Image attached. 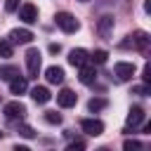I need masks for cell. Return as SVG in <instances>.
I'll return each instance as SVG.
<instances>
[{
  "label": "cell",
  "mask_w": 151,
  "mask_h": 151,
  "mask_svg": "<svg viewBox=\"0 0 151 151\" xmlns=\"http://www.w3.org/2000/svg\"><path fill=\"white\" fill-rule=\"evenodd\" d=\"M9 83V92L12 94H24L26 90H28V80L24 78V76H14L12 80H7Z\"/></svg>",
  "instance_id": "cell-14"
},
{
  "label": "cell",
  "mask_w": 151,
  "mask_h": 151,
  "mask_svg": "<svg viewBox=\"0 0 151 151\" xmlns=\"http://www.w3.org/2000/svg\"><path fill=\"white\" fill-rule=\"evenodd\" d=\"M80 127H83V132L90 134V137H99V134L104 132V123H101L99 118H85V120L80 123Z\"/></svg>",
  "instance_id": "cell-5"
},
{
  "label": "cell",
  "mask_w": 151,
  "mask_h": 151,
  "mask_svg": "<svg viewBox=\"0 0 151 151\" xmlns=\"http://www.w3.org/2000/svg\"><path fill=\"white\" fill-rule=\"evenodd\" d=\"M80 2H90V0H80Z\"/></svg>",
  "instance_id": "cell-30"
},
{
  "label": "cell",
  "mask_w": 151,
  "mask_h": 151,
  "mask_svg": "<svg viewBox=\"0 0 151 151\" xmlns=\"http://www.w3.org/2000/svg\"><path fill=\"white\" fill-rule=\"evenodd\" d=\"M106 59H109V52L106 50H94L90 54V61L92 64H106Z\"/></svg>",
  "instance_id": "cell-18"
},
{
  "label": "cell",
  "mask_w": 151,
  "mask_h": 151,
  "mask_svg": "<svg viewBox=\"0 0 151 151\" xmlns=\"http://www.w3.org/2000/svg\"><path fill=\"white\" fill-rule=\"evenodd\" d=\"M144 12H151V0H146V2H144Z\"/></svg>",
  "instance_id": "cell-29"
},
{
  "label": "cell",
  "mask_w": 151,
  "mask_h": 151,
  "mask_svg": "<svg viewBox=\"0 0 151 151\" xmlns=\"http://www.w3.org/2000/svg\"><path fill=\"white\" fill-rule=\"evenodd\" d=\"M132 92H134V94H139V97L151 94V90H149V85H146V83H144V85H134V87H132Z\"/></svg>",
  "instance_id": "cell-24"
},
{
  "label": "cell",
  "mask_w": 151,
  "mask_h": 151,
  "mask_svg": "<svg viewBox=\"0 0 151 151\" xmlns=\"http://www.w3.org/2000/svg\"><path fill=\"white\" fill-rule=\"evenodd\" d=\"M142 120H144V109L142 106H132L130 113H127V125L137 127V125H142Z\"/></svg>",
  "instance_id": "cell-16"
},
{
  "label": "cell",
  "mask_w": 151,
  "mask_h": 151,
  "mask_svg": "<svg viewBox=\"0 0 151 151\" xmlns=\"http://www.w3.org/2000/svg\"><path fill=\"white\" fill-rule=\"evenodd\" d=\"M45 120H47L50 125H59V123H61V116H59L57 111H45Z\"/></svg>",
  "instance_id": "cell-21"
},
{
  "label": "cell",
  "mask_w": 151,
  "mask_h": 151,
  "mask_svg": "<svg viewBox=\"0 0 151 151\" xmlns=\"http://www.w3.org/2000/svg\"><path fill=\"white\" fill-rule=\"evenodd\" d=\"M142 78H144V83H146V85L151 83V66H149V64H144V71H142Z\"/></svg>",
  "instance_id": "cell-25"
},
{
  "label": "cell",
  "mask_w": 151,
  "mask_h": 151,
  "mask_svg": "<svg viewBox=\"0 0 151 151\" xmlns=\"http://www.w3.org/2000/svg\"><path fill=\"white\" fill-rule=\"evenodd\" d=\"M26 71H28V78H38V73H40V66H42V57H40V52L35 50V47H31V50H26Z\"/></svg>",
  "instance_id": "cell-2"
},
{
  "label": "cell",
  "mask_w": 151,
  "mask_h": 151,
  "mask_svg": "<svg viewBox=\"0 0 151 151\" xmlns=\"http://www.w3.org/2000/svg\"><path fill=\"white\" fill-rule=\"evenodd\" d=\"M2 113H5V118L7 120H24V116H26V106L21 104V101H9V104H5V109H2Z\"/></svg>",
  "instance_id": "cell-4"
},
{
  "label": "cell",
  "mask_w": 151,
  "mask_h": 151,
  "mask_svg": "<svg viewBox=\"0 0 151 151\" xmlns=\"http://www.w3.org/2000/svg\"><path fill=\"white\" fill-rule=\"evenodd\" d=\"M17 7H19V0H5V9L7 12H14Z\"/></svg>",
  "instance_id": "cell-26"
},
{
  "label": "cell",
  "mask_w": 151,
  "mask_h": 151,
  "mask_svg": "<svg viewBox=\"0 0 151 151\" xmlns=\"http://www.w3.org/2000/svg\"><path fill=\"white\" fill-rule=\"evenodd\" d=\"M123 149H125V151H139V149H142V142H137V139H125V142H123Z\"/></svg>",
  "instance_id": "cell-22"
},
{
  "label": "cell",
  "mask_w": 151,
  "mask_h": 151,
  "mask_svg": "<svg viewBox=\"0 0 151 151\" xmlns=\"http://www.w3.org/2000/svg\"><path fill=\"white\" fill-rule=\"evenodd\" d=\"M0 57L2 59H9L12 57V42L7 38H0Z\"/></svg>",
  "instance_id": "cell-20"
},
{
  "label": "cell",
  "mask_w": 151,
  "mask_h": 151,
  "mask_svg": "<svg viewBox=\"0 0 151 151\" xmlns=\"http://www.w3.org/2000/svg\"><path fill=\"white\" fill-rule=\"evenodd\" d=\"M0 137H2V132H0Z\"/></svg>",
  "instance_id": "cell-31"
},
{
  "label": "cell",
  "mask_w": 151,
  "mask_h": 151,
  "mask_svg": "<svg viewBox=\"0 0 151 151\" xmlns=\"http://www.w3.org/2000/svg\"><path fill=\"white\" fill-rule=\"evenodd\" d=\"M31 97H33L35 104H47V101L52 99V94H50V90H47L45 85H35V87L31 90Z\"/></svg>",
  "instance_id": "cell-15"
},
{
  "label": "cell",
  "mask_w": 151,
  "mask_h": 151,
  "mask_svg": "<svg viewBox=\"0 0 151 151\" xmlns=\"http://www.w3.org/2000/svg\"><path fill=\"white\" fill-rule=\"evenodd\" d=\"M76 101H78V94L73 92V90H61L59 94H57V104L61 106V109H71V106H76Z\"/></svg>",
  "instance_id": "cell-10"
},
{
  "label": "cell",
  "mask_w": 151,
  "mask_h": 151,
  "mask_svg": "<svg viewBox=\"0 0 151 151\" xmlns=\"http://www.w3.org/2000/svg\"><path fill=\"white\" fill-rule=\"evenodd\" d=\"M113 73H116L118 80H130V78L134 76V64H130V61H118V64L113 66Z\"/></svg>",
  "instance_id": "cell-8"
},
{
  "label": "cell",
  "mask_w": 151,
  "mask_h": 151,
  "mask_svg": "<svg viewBox=\"0 0 151 151\" xmlns=\"http://www.w3.org/2000/svg\"><path fill=\"white\" fill-rule=\"evenodd\" d=\"M59 50H61V45H57V42H52V45H50V52H54V54H57Z\"/></svg>",
  "instance_id": "cell-28"
},
{
  "label": "cell",
  "mask_w": 151,
  "mask_h": 151,
  "mask_svg": "<svg viewBox=\"0 0 151 151\" xmlns=\"http://www.w3.org/2000/svg\"><path fill=\"white\" fill-rule=\"evenodd\" d=\"M78 80H80L83 85H92V83L97 80V71H94V66L83 64V66H80V76H78Z\"/></svg>",
  "instance_id": "cell-13"
},
{
  "label": "cell",
  "mask_w": 151,
  "mask_h": 151,
  "mask_svg": "<svg viewBox=\"0 0 151 151\" xmlns=\"http://www.w3.org/2000/svg\"><path fill=\"white\" fill-rule=\"evenodd\" d=\"M19 19H21L24 24H35V21H38V7H35L33 2H24V5L19 7Z\"/></svg>",
  "instance_id": "cell-6"
},
{
  "label": "cell",
  "mask_w": 151,
  "mask_h": 151,
  "mask_svg": "<svg viewBox=\"0 0 151 151\" xmlns=\"http://www.w3.org/2000/svg\"><path fill=\"white\" fill-rule=\"evenodd\" d=\"M12 45H28L31 40H33V33L28 31V28H14V31H9V38H7Z\"/></svg>",
  "instance_id": "cell-7"
},
{
  "label": "cell",
  "mask_w": 151,
  "mask_h": 151,
  "mask_svg": "<svg viewBox=\"0 0 151 151\" xmlns=\"http://www.w3.org/2000/svg\"><path fill=\"white\" fill-rule=\"evenodd\" d=\"M149 42H151V38H149L146 31H134V33L127 35V40H125L123 45H125V47H134V50H146Z\"/></svg>",
  "instance_id": "cell-3"
},
{
  "label": "cell",
  "mask_w": 151,
  "mask_h": 151,
  "mask_svg": "<svg viewBox=\"0 0 151 151\" xmlns=\"http://www.w3.org/2000/svg\"><path fill=\"white\" fill-rule=\"evenodd\" d=\"M111 31H113V17H111V14H104V17L97 21V33H99L101 38H109Z\"/></svg>",
  "instance_id": "cell-11"
},
{
  "label": "cell",
  "mask_w": 151,
  "mask_h": 151,
  "mask_svg": "<svg viewBox=\"0 0 151 151\" xmlns=\"http://www.w3.org/2000/svg\"><path fill=\"white\" fill-rule=\"evenodd\" d=\"M14 76H19V68L17 66H12V64L0 66V80H12Z\"/></svg>",
  "instance_id": "cell-17"
},
{
  "label": "cell",
  "mask_w": 151,
  "mask_h": 151,
  "mask_svg": "<svg viewBox=\"0 0 151 151\" xmlns=\"http://www.w3.org/2000/svg\"><path fill=\"white\" fill-rule=\"evenodd\" d=\"M90 61V52L87 50H83V47H78V50H71L68 52V64L71 66H83V64H87Z\"/></svg>",
  "instance_id": "cell-9"
},
{
  "label": "cell",
  "mask_w": 151,
  "mask_h": 151,
  "mask_svg": "<svg viewBox=\"0 0 151 151\" xmlns=\"http://www.w3.org/2000/svg\"><path fill=\"white\" fill-rule=\"evenodd\" d=\"M76 149L80 151V149H85V144H83V142H73V144H68V151H76Z\"/></svg>",
  "instance_id": "cell-27"
},
{
  "label": "cell",
  "mask_w": 151,
  "mask_h": 151,
  "mask_svg": "<svg viewBox=\"0 0 151 151\" xmlns=\"http://www.w3.org/2000/svg\"><path fill=\"white\" fill-rule=\"evenodd\" d=\"M104 106H106V99H101V97H94V99H90V101H87V109H90L92 113L101 111Z\"/></svg>",
  "instance_id": "cell-19"
},
{
  "label": "cell",
  "mask_w": 151,
  "mask_h": 151,
  "mask_svg": "<svg viewBox=\"0 0 151 151\" xmlns=\"http://www.w3.org/2000/svg\"><path fill=\"white\" fill-rule=\"evenodd\" d=\"M19 134H21V137H26V139H31V137H35V132H33V127H31V125H24V123L19 125Z\"/></svg>",
  "instance_id": "cell-23"
},
{
  "label": "cell",
  "mask_w": 151,
  "mask_h": 151,
  "mask_svg": "<svg viewBox=\"0 0 151 151\" xmlns=\"http://www.w3.org/2000/svg\"><path fill=\"white\" fill-rule=\"evenodd\" d=\"M64 68L61 66H47V71H45V78H47V83H52V85H59V83H64Z\"/></svg>",
  "instance_id": "cell-12"
},
{
  "label": "cell",
  "mask_w": 151,
  "mask_h": 151,
  "mask_svg": "<svg viewBox=\"0 0 151 151\" xmlns=\"http://www.w3.org/2000/svg\"><path fill=\"white\" fill-rule=\"evenodd\" d=\"M54 21H57V26H59L64 33H76V31L80 28V21H78L71 12H57Z\"/></svg>",
  "instance_id": "cell-1"
}]
</instances>
